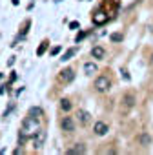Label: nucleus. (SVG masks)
<instances>
[{"mask_svg": "<svg viewBox=\"0 0 153 155\" xmlns=\"http://www.w3.org/2000/svg\"><path fill=\"white\" fill-rule=\"evenodd\" d=\"M38 130V119L37 117H33V115H29V117H26L24 119V122H22V135H26V137H33V133Z\"/></svg>", "mask_w": 153, "mask_h": 155, "instance_id": "obj_1", "label": "nucleus"}, {"mask_svg": "<svg viewBox=\"0 0 153 155\" xmlns=\"http://www.w3.org/2000/svg\"><path fill=\"white\" fill-rule=\"evenodd\" d=\"M93 88H95V91H99V93H108V91L111 90V79H109L108 75H100V77H97V79H95Z\"/></svg>", "mask_w": 153, "mask_h": 155, "instance_id": "obj_2", "label": "nucleus"}, {"mask_svg": "<svg viewBox=\"0 0 153 155\" xmlns=\"http://www.w3.org/2000/svg\"><path fill=\"white\" fill-rule=\"evenodd\" d=\"M73 79H75V69H71V68H66L58 73V82H62V84H69V82H73Z\"/></svg>", "mask_w": 153, "mask_h": 155, "instance_id": "obj_3", "label": "nucleus"}, {"mask_svg": "<svg viewBox=\"0 0 153 155\" xmlns=\"http://www.w3.org/2000/svg\"><path fill=\"white\" fill-rule=\"evenodd\" d=\"M31 139H33V146L38 150V148H42V146H44V142H46V131L38 128V130L33 133V137H31Z\"/></svg>", "mask_w": 153, "mask_h": 155, "instance_id": "obj_4", "label": "nucleus"}, {"mask_svg": "<svg viewBox=\"0 0 153 155\" xmlns=\"http://www.w3.org/2000/svg\"><path fill=\"white\" fill-rule=\"evenodd\" d=\"M108 131H109V126H108L104 120H97V122H95V126H93V133H95V135L104 137Z\"/></svg>", "mask_w": 153, "mask_h": 155, "instance_id": "obj_5", "label": "nucleus"}, {"mask_svg": "<svg viewBox=\"0 0 153 155\" xmlns=\"http://www.w3.org/2000/svg\"><path fill=\"white\" fill-rule=\"evenodd\" d=\"M60 128H62V131H67V133L75 131V120H73V117H62Z\"/></svg>", "mask_w": 153, "mask_h": 155, "instance_id": "obj_6", "label": "nucleus"}, {"mask_svg": "<svg viewBox=\"0 0 153 155\" xmlns=\"http://www.w3.org/2000/svg\"><path fill=\"white\" fill-rule=\"evenodd\" d=\"M88 150H86V144H82V142H79V144H75L73 148H69L66 153L67 155H82V153H86Z\"/></svg>", "mask_w": 153, "mask_h": 155, "instance_id": "obj_7", "label": "nucleus"}, {"mask_svg": "<svg viewBox=\"0 0 153 155\" xmlns=\"http://www.w3.org/2000/svg\"><path fill=\"white\" fill-rule=\"evenodd\" d=\"M106 22H108V15H106V11H97V13L93 15V24L102 26V24H106Z\"/></svg>", "mask_w": 153, "mask_h": 155, "instance_id": "obj_8", "label": "nucleus"}, {"mask_svg": "<svg viewBox=\"0 0 153 155\" xmlns=\"http://www.w3.org/2000/svg\"><path fill=\"white\" fill-rule=\"evenodd\" d=\"M91 57H93L95 60H104V57H106V49H104L102 46H95V48L91 49Z\"/></svg>", "mask_w": 153, "mask_h": 155, "instance_id": "obj_9", "label": "nucleus"}, {"mask_svg": "<svg viewBox=\"0 0 153 155\" xmlns=\"http://www.w3.org/2000/svg\"><path fill=\"white\" fill-rule=\"evenodd\" d=\"M76 119H79V122H80L82 126H86V124L91 120V115H90L86 110H79V111H76Z\"/></svg>", "mask_w": 153, "mask_h": 155, "instance_id": "obj_10", "label": "nucleus"}, {"mask_svg": "<svg viewBox=\"0 0 153 155\" xmlns=\"http://www.w3.org/2000/svg\"><path fill=\"white\" fill-rule=\"evenodd\" d=\"M122 104H124V110L128 111V110H131L133 106H135V97L133 95H129V93H126L124 97H122Z\"/></svg>", "mask_w": 153, "mask_h": 155, "instance_id": "obj_11", "label": "nucleus"}, {"mask_svg": "<svg viewBox=\"0 0 153 155\" xmlns=\"http://www.w3.org/2000/svg\"><path fill=\"white\" fill-rule=\"evenodd\" d=\"M97 71H99V68H97L95 62H86V64H84V73H86V75H95Z\"/></svg>", "mask_w": 153, "mask_h": 155, "instance_id": "obj_12", "label": "nucleus"}, {"mask_svg": "<svg viewBox=\"0 0 153 155\" xmlns=\"http://www.w3.org/2000/svg\"><path fill=\"white\" fill-rule=\"evenodd\" d=\"M138 144L144 146V148L149 146V144H151V137H149V133H140V135H138Z\"/></svg>", "mask_w": 153, "mask_h": 155, "instance_id": "obj_13", "label": "nucleus"}, {"mask_svg": "<svg viewBox=\"0 0 153 155\" xmlns=\"http://www.w3.org/2000/svg\"><path fill=\"white\" fill-rule=\"evenodd\" d=\"M60 110L62 111H71V108H73V102L69 101V99H60Z\"/></svg>", "mask_w": 153, "mask_h": 155, "instance_id": "obj_14", "label": "nucleus"}, {"mask_svg": "<svg viewBox=\"0 0 153 155\" xmlns=\"http://www.w3.org/2000/svg\"><path fill=\"white\" fill-rule=\"evenodd\" d=\"M29 115H33V117H37V119H38V117H42V115H44V111H42V108L35 106V108H31V110H29Z\"/></svg>", "mask_w": 153, "mask_h": 155, "instance_id": "obj_15", "label": "nucleus"}, {"mask_svg": "<svg viewBox=\"0 0 153 155\" xmlns=\"http://www.w3.org/2000/svg\"><path fill=\"white\" fill-rule=\"evenodd\" d=\"M75 53H76V48H69V49H67V51L62 55V60H69V58H71Z\"/></svg>", "mask_w": 153, "mask_h": 155, "instance_id": "obj_16", "label": "nucleus"}, {"mask_svg": "<svg viewBox=\"0 0 153 155\" xmlns=\"http://www.w3.org/2000/svg\"><path fill=\"white\" fill-rule=\"evenodd\" d=\"M109 38H111V42H122L124 40V35L122 33H113Z\"/></svg>", "mask_w": 153, "mask_h": 155, "instance_id": "obj_17", "label": "nucleus"}, {"mask_svg": "<svg viewBox=\"0 0 153 155\" xmlns=\"http://www.w3.org/2000/svg\"><path fill=\"white\" fill-rule=\"evenodd\" d=\"M47 44H49L47 40H44V42L40 44V48L37 49V55H38V57H40V55H44V51H46V48H47Z\"/></svg>", "mask_w": 153, "mask_h": 155, "instance_id": "obj_18", "label": "nucleus"}, {"mask_svg": "<svg viewBox=\"0 0 153 155\" xmlns=\"http://www.w3.org/2000/svg\"><path fill=\"white\" fill-rule=\"evenodd\" d=\"M86 35H88V31H80L79 35H76V38H75V40H76V42H80V40H82V38H84Z\"/></svg>", "mask_w": 153, "mask_h": 155, "instance_id": "obj_19", "label": "nucleus"}, {"mask_svg": "<svg viewBox=\"0 0 153 155\" xmlns=\"http://www.w3.org/2000/svg\"><path fill=\"white\" fill-rule=\"evenodd\" d=\"M58 53H60V46H57V48L51 49V55H58Z\"/></svg>", "mask_w": 153, "mask_h": 155, "instance_id": "obj_20", "label": "nucleus"}, {"mask_svg": "<svg viewBox=\"0 0 153 155\" xmlns=\"http://www.w3.org/2000/svg\"><path fill=\"white\" fill-rule=\"evenodd\" d=\"M69 28H71V29H76V28H79V22H71Z\"/></svg>", "mask_w": 153, "mask_h": 155, "instance_id": "obj_21", "label": "nucleus"}, {"mask_svg": "<svg viewBox=\"0 0 153 155\" xmlns=\"http://www.w3.org/2000/svg\"><path fill=\"white\" fill-rule=\"evenodd\" d=\"M120 71H122V77H124V79H126V81H128V79H129V75H128V73H126V69H120Z\"/></svg>", "mask_w": 153, "mask_h": 155, "instance_id": "obj_22", "label": "nucleus"}, {"mask_svg": "<svg viewBox=\"0 0 153 155\" xmlns=\"http://www.w3.org/2000/svg\"><path fill=\"white\" fill-rule=\"evenodd\" d=\"M149 62H151V66H153V55H151V60H149Z\"/></svg>", "mask_w": 153, "mask_h": 155, "instance_id": "obj_23", "label": "nucleus"}, {"mask_svg": "<svg viewBox=\"0 0 153 155\" xmlns=\"http://www.w3.org/2000/svg\"><path fill=\"white\" fill-rule=\"evenodd\" d=\"M0 79H2V73H0Z\"/></svg>", "mask_w": 153, "mask_h": 155, "instance_id": "obj_24", "label": "nucleus"}]
</instances>
